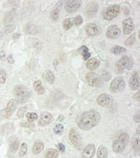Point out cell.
<instances>
[{
  "instance_id": "1",
  "label": "cell",
  "mask_w": 140,
  "mask_h": 158,
  "mask_svg": "<svg viewBox=\"0 0 140 158\" xmlns=\"http://www.w3.org/2000/svg\"><path fill=\"white\" fill-rule=\"evenodd\" d=\"M101 120V115L95 110L83 112L76 116V123L84 131H88L96 126Z\"/></svg>"
},
{
  "instance_id": "2",
  "label": "cell",
  "mask_w": 140,
  "mask_h": 158,
  "mask_svg": "<svg viewBox=\"0 0 140 158\" xmlns=\"http://www.w3.org/2000/svg\"><path fill=\"white\" fill-rule=\"evenodd\" d=\"M134 65V60L131 58L127 56H123L116 63V73H122L125 69L130 70Z\"/></svg>"
},
{
  "instance_id": "3",
  "label": "cell",
  "mask_w": 140,
  "mask_h": 158,
  "mask_svg": "<svg viewBox=\"0 0 140 158\" xmlns=\"http://www.w3.org/2000/svg\"><path fill=\"white\" fill-rule=\"evenodd\" d=\"M14 93L17 98V101L20 103L27 102L30 97L29 90L25 86H18L14 89Z\"/></svg>"
},
{
  "instance_id": "4",
  "label": "cell",
  "mask_w": 140,
  "mask_h": 158,
  "mask_svg": "<svg viewBox=\"0 0 140 158\" xmlns=\"http://www.w3.org/2000/svg\"><path fill=\"white\" fill-rule=\"evenodd\" d=\"M69 139L72 145L78 150H81L83 148V141L80 135L74 128H71L69 131Z\"/></svg>"
},
{
  "instance_id": "5",
  "label": "cell",
  "mask_w": 140,
  "mask_h": 158,
  "mask_svg": "<svg viewBox=\"0 0 140 158\" xmlns=\"http://www.w3.org/2000/svg\"><path fill=\"white\" fill-rule=\"evenodd\" d=\"M125 86L124 79L121 76L115 78L110 84V90L112 93L122 92L123 91Z\"/></svg>"
},
{
  "instance_id": "6",
  "label": "cell",
  "mask_w": 140,
  "mask_h": 158,
  "mask_svg": "<svg viewBox=\"0 0 140 158\" xmlns=\"http://www.w3.org/2000/svg\"><path fill=\"white\" fill-rule=\"evenodd\" d=\"M120 7L116 5H113L108 7L107 10L105 11L104 14H103V18L105 20H112V19H114L118 16V14L120 13Z\"/></svg>"
},
{
  "instance_id": "7",
  "label": "cell",
  "mask_w": 140,
  "mask_h": 158,
  "mask_svg": "<svg viewBox=\"0 0 140 158\" xmlns=\"http://www.w3.org/2000/svg\"><path fill=\"white\" fill-rule=\"evenodd\" d=\"M97 102L99 105L104 108L110 107L114 103V98L112 96L107 94H101L98 96Z\"/></svg>"
},
{
  "instance_id": "8",
  "label": "cell",
  "mask_w": 140,
  "mask_h": 158,
  "mask_svg": "<svg viewBox=\"0 0 140 158\" xmlns=\"http://www.w3.org/2000/svg\"><path fill=\"white\" fill-rule=\"evenodd\" d=\"M86 81L88 84L92 87L98 86L101 84V78L98 74L94 72H88L85 76Z\"/></svg>"
},
{
  "instance_id": "9",
  "label": "cell",
  "mask_w": 140,
  "mask_h": 158,
  "mask_svg": "<svg viewBox=\"0 0 140 158\" xmlns=\"http://www.w3.org/2000/svg\"><path fill=\"white\" fill-rule=\"evenodd\" d=\"M81 5V1H67L65 5V9L69 13L76 12Z\"/></svg>"
},
{
  "instance_id": "10",
  "label": "cell",
  "mask_w": 140,
  "mask_h": 158,
  "mask_svg": "<svg viewBox=\"0 0 140 158\" xmlns=\"http://www.w3.org/2000/svg\"><path fill=\"white\" fill-rule=\"evenodd\" d=\"M121 35L120 29L117 25H111L106 32V36L110 39H116Z\"/></svg>"
},
{
  "instance_id": "11",
  "label": "cell",
  "mask_w": 140,
  "mask_h": 158,
  "mask_svg": "<svg viewBox=\"0 0 140 158\" xmlns=\"http://www.w3.org/2000/svg\"><path fill=\"white\" fill-rule=\"evenodd\" d=\"M135 26L132 18H129L123 21V29L124 35L131 34L132 31L134 30Z\"/></svg>"
},
{
  "instance_id": "12",
  "label": "cell",
  "mask_w": 140,
  "mask_h": 158,
  "mask_svg": "<svg viewBox=\"0 0 140 158\" xmlns=\"http://www.w3.org/2000/svg\"><path fill=\"white\" fill-rule=\"evenodd\" d=\"M98 5L96 2H90L87 4L85 8V13L89 18L93 17L97 13Z\"/></svg>"
},
{
  "instance_id": "13",
  "label": "cell",
  "mask_w": 140,
  "mask_h": 158,
  "mask_svg": "<svg viewBox=\"0 0 140 158\" xmlns=\"http://www.w3.org/2000/svg\"><path fill=\"white\" fill-rule=\"evenodd\" d=\"M129 84L130 88L132 90H137L139 88V77L138 76V74L136 72L134 73L133 75H132V76L129 79Z\"/></svg>"
},
{
  "instance_id": "14",
  "label": "cell",
  "mask_w": 140,
  "mask_h": 158,
  "mask_svg": "<svg viewBox=\"0 0 140 158\" xmlns=\"http://www.w3.org/2000/svg\"><path fill=\"white\" fill-rule=\"evenodd\" d=\"M96 148L93 144L88 145L83 148L82 152V157L83 158H92L95 154Z\"/></svg>"
},
{
  "instance_id": "15",
  "label": "cell",
  "mask_w": 140,
  "mask_h": 158,
  "mask_svg": "<svg viewBox=\"0 0 140 158\" xmlns=\"http://www.w3.org/2000/svg\"><path fill=\"white\" fill-rule=\"evenodd\" d=\"M53 121V116L49 112H44L41 116L39 121V125L46 126L51 123Z\"/></svg>"
},
{
  "instance_id": "16",
  "label": "cell",
  "mask_w": 140,
  "mask_h": 158,
  "mask_svg": "<svg viewBox=\"0 0 140 158\" xmlns=\"http://www.w3.org/2000/svg\"><path fill=\"white\" fill-rule=\"evenodd\" d=\"M127 144L118 139L117 140H114L112 143V150L114 152H120L125 149Z\"/></svg>"
},
{
  "instance_id": "17",
  "label": "cell",
  "mask_w": 140,
  "mask_h": 158,
  "mask_svg": "<svg viewBox=\"0 0 140 158\" xmlns=\"http://www.w3.org/2000/svg\"><path fill=\"white\" fill-rule=\"evenodd\" d=\"M85 31L87 35L89 37H94V36L96 35L98 33L99 29L98 27L94 23H88V24L86 26Z\"/></svg>"
},
{
  "instance_id": "18",
  "label": "cell",
  "mask_w": 140,
  "mask_h": 158,
  "mask_svg": "<svg viewBox=\"0 0 140 158\" xmlns=\"http://www.w3.org/2000/svg\"><path fill=\"white\" fill-rule=\"evenodd\" d=\"M100 65V61L95 58L89 59L86 63L87 68L90 71L95 70L96 68Z\"/></svg>"
},
{
  "instance_id": "19",
  "label": "cell",
  "mask_w": 140,
  "mask_h": 158,
  "mask_svg": "<svg viewBox=\"0 0 140 158\" xmlns=\"http://www.w3.org/2000/svg\"><path fill=\"white\" fill-rule=\"evenodd\" d=\"M43 78L45 79V80L47 81L48 83L49 84H53L55 82V76L54 74L49 69L45 71V72L43 74Z\"/></svg>"
},
{
  "instance_id": "20",
  "label": "cell",
  "mask_w": 140,
  "mask_h": 158,
  "mask_svg": "<svg viewBox=\"0 0 140 158\" xmlns=\"http://www.w3.org/2000/svg\"><path fill=\"white\" fill-rule=\"evenodd\" d=\"M78 51L79 54H81L83 56L84 60H87L90 56V52H89L88 49L85 45H82L78 49Z\"/></svg>"
},
{
  "instance_id": "21",
  "label": "cell",
  "mask_w": 140,
  "mask_h": 158,
  "mask_svg": "<svg viewBox=\"0 0 140 158\" xmlns=\"http://www.w3.org/2000/svg\"><path fill=\"white\" fill-rule=\"evenodd\" d=\"M34 88L39 95L44 94L45 92V88L42 85V83L40 80H37L34 83Z\"/></svg>"
},
{
  "instance_id": "22",
  "label": "cell",
  "mask_w": 140,
  "mask_h": 158,
  "mask_svg": "<svg viewBox=\"0 0 140 158\" xmlns=\"http://www.w3.org/2000/svg\"><path fill=\"white\" fill-rule=\"evenodd\" d=\"M59 155V153L57 150L54 148H49L45 153V158H57Z\"/></svg>"
},
{
  "instance_id": "23",
  "label": "cell",
  "mask_w": 140,
  "mask_h": 158,
  "mask_svg": "<svg viewBox=\"0 0 140 158\" xmlns=\"http://www.w3.org/2000/svg\"><path fill=\"white\" fill-rule=\"evenodd\" d=\"M108 154V152L107 148L103 146L99 147L97 152V156L98 158H107Z\"/></svg>"
},
{
  "instance_id": "24",
  "label": "cell",
  "mask_w": 140,
  "mask_h": 158,
  "mask_svg": "<svg viewBox=\"0 0 140 158\" xmlns=\"http://www.w3.org/2000/svg\"><path fill=\"white\" fill-rule=\"evenodd\" d=\"M44 149V145L42 142H36L32 147V152L34 154H38Z\"/></svg>"
},
{
  "instance_id": "25",
  "label": "cell",
  "mask_w": 140,
  "mask_h": 158,
  "mask_svg": "<svg viewBox=\"0 0 140 158\" xmlns=\"http://www.w3.org/2000/svg\"><path fill=\"white\" fill-rule=\"evenodd\" d=\"M74 24V18H69L63 21V28L65 30H69L71 29L73 25Z\"/></svg>"
},
{
  "instance_id": "26",
  "label": "cell",
  "mask_w": 140,
  "mask_h": 158,
  "mask_svg": "<svg viewBox=\"0 0 140 158\" xmlns=\"http://www.w3.org/2000/svg\"><path fill=\"white\" fill-rule=\"evenodd\" d=\"M135 42H136V33H133L125 40L124 45L128 47H131L132 45H134Z\"/></svg>"
},
{
  "instance_id": "27",
  "label": "cell",
  "mask_w": 140,
  "mask_h": 158,
  "mask_svg": "<svg viewBox=\"0 0 140 158\" xmlns=\"http://www.w3.org/2000/svg\"><path fill=\"white\" fill-rule=\"evenodd\" d=\"M111 52H112V54H116V55H118L120 54L123 53V52H126V49L124 48V47H121V46H118V45H116V46H114L111 49Z\"/></svg>"
},
{
  "instance_id": "28",
  "label": "cell",
  "mask_w": 140,
  "mask_h": 158,
  "mask_svg": "<svg viewBox=\"0 0 140 158\" xmlns=\"http://www.w3.org/2000/svg\"><path fill=\"white\" fill-rule=\"evenodd\" d=\"M14 29V26L13 25H7L3 29L1 30V33H0V37H3L5 35H7L9 33H11Z\"/></svg>"
},
{
  "instance_id": "29",
  "label": "cell",
  "mask_w": 140,
  "mask_h": 158,
  "mask_svg": "<svg viewBox=\"0 0 140 158\" xmlns=\"http://www.w3.org/2000/svg\"><path fill=\"white\" fill-rule=\"evenodd\" d=\"M17 106H18V101L16 99H12L8 102L7 108L13 112L16 109Z\"/></svg>"
},
{
  "instance_id": "30",
  "label": "cell",
  "mask_w": 140,
  "mask_h": 158,
  "mask_svg": "<svg viewBox=\"0 0 140 158\" xmlns=\"http://www.w3.org/2000/svg\"><path fill=\"white\" fill-rule=\"evenodd\" d=\"M0 114H1V116L3 117V118H8V117H11V115L13 114V112L6 108H4L1 110Z\"/></svg>"
},
{
  "instance_id": "31",
  "label": "cell",
  "mask_w": 140,
  "mask_h": 158,
  "mask_svg": "<svg viewBox=\"0 0 140 158\" xmlns=\"http://www.w3.org/2000/svg\"><path fill=\"white\" fill-rule=\"evenodd\" d=\"M64 131V126L62 125L61 124H58L57 125L55 126L54 128V131L55 133H56L57 135H61L63 133Z\"/></svg>"
},
{
  "instance_id": "32",
  "label": "cell",
  "mask_w": 140,
  "mask_h": 158,
  "mask_svg": "<svg viewBox=\"0 0 140 158\" xmlns=\"http://www.w3.org/2000/svg\"><path fill=\"white\" fill-rule=\"evenodd\" d=\"M111 77H112V75H111L110 72H109V71H104L102 73V74H101V79H102L103 81L107 82V81L110 80Z\"/></svg>"
},
{
  "instance_id": "33",
  "label": "cell",
  "mask_w": 140,
  "mask_h": 158,
  "mask_svg": "<svg viewBox=\"0 0 140 158\" xmlns=\"http://www.w3.org/2000/svg\"><path fill=\"white\" fill-rule=\"evenodd\" d=\"M26 117L29 123H32L33 121L36 120L38 117V114L36 113H27L26 114Z\"/></svg>"
},
{
  "instance_id": "34",
  "label": "cell",
  "mask_w": 140,
  "mask_h": 158,
  "mask_svg": "<svg viewBox=\"0 0 140 158\" xmlns=\"http://www.w3.org/2000/svg\"><path fill=\"white\" fill-rule=\"evenodd\" d=\"M19 148V142L14 140L10 144V150L12 152H16Z\"/></svg>"
},
{
  "instance_id": "35",
  "label": "cell",
  "mask_w": 140,
  "mask_h": 158,
  "mask_svg": "<svg viewBox=\"0 0 140 158\" xmlns=\"http://www.w3.org/2000/svg\"><path fill=\"white\" fill-rule=\"evenodd\" d=\"M26 151H27V145H26V143H23L21 146L19 155L20 156H23L26 153Z\"/></svg>"
},
{
  "instance_id": "36",
  "label": "cell",
  "mask_w": 140,
  "mask_h": 158,
  "mask_svg": "<svg viewBox=\"0 0 140 158\" xmlns=\"http://www.w3.org/2000/svg\"><path fill=\"white\" fill-rule=\"evenodd\" d=\"M59 9L55 8L54 11L52 12L51 18L53 21H56L59 18Z\"/></svg>"
},
{
  "instance_id": "37",
  "label": "cell",
  "mask_w": 140,
  "mask_h": 158,
  "mask_svg": "<svg viewBox=\"0 0 140 158\" xmlns=\"http://www.w3.org/2000/svg\"><path fill=\"white\" fill-rule=\"evenodd\" d=\"M26 111V106H23L19 108L18 113H17V116H18V117H20V118H22L24 116V114Z\"/></svg>"
},
{
  "instance_id": "38",
  "label": "cell",
  "mask_w": 140,
  "mask_h": 158,
  "mask_svg": "<svg viewBox=\"0 0 140 158\" xmlns=\"http://www.w3.org/2000/svg\"><path fill=\"white\" fill-rule=\"evenodd\" d=\"M119 139L123 141L125 144H127L128 142H129V135H128V134L124 133L121 134V135H120Z\"/></svg>"
},
{
  "instance_id": "39",
  "label": "cell",
  "mask_w": 140,
  "mask_h": 158,
  "mask_svg": "<svg viewBox=\"0 0 140 158\" xmlns=\"http://www.w3.org/2000/svg\"><path fill=\"white\" fill-rule=\"evenodd\" d=\"M7 78L6 73L3 70H0V84H3L5 82Z\"/></svg>"
},
{
  "instance_id": "40",
  "label": "cell",
  "mask_w": 140,
  "mask_h": 158,
  "mask_svg": "<svg viewBox=\"0 0 140 158\" xmlns=\"http://www.w3.org/2000/svg\"><path fill=\"white\" fill-rule=\"evenodd\" d=\"M133 147L135 150L139 149V138H136L134 140Z\"/></svg>"
},
{
  "instance_id": "41",
  "label": "cell",
  "mask_w": 140,
  "mask_h": 158,
  "mask_svg": "<svg viewBox=\"0 0 140 158\" xmlns=\"http://www.w3.org/2000/svg\"><path fill=\"white\" fill-rule=\"evenodd\" d=\"M20 126H23V127H26V128H34V125L32 124H31V123H25V122H23V123H20Z\"/></svg>"
},
{
  "instance_id": "42",
  "label": "cell",
  "mask_w": 140,
  "mask_h": 158,
  "mask_svg": "<svg viewBox=\"0 0 140 158\" xmlns=\"http://www.w3.org/2000/svg\"><path fill=\"white\" fill-rule=\"evenodd\" d=\"M82 23V18L80 16H76V18H74V24L76 25H80Z\"/></svg>"
},
{
  "instance_id": "43",
  "label": "cell",
  "mask_w": 140,
  "mask_h": 158,
  "mask_svg": "<svg viewBox=\"0 0 140 158\" xmlns=\"http://www.w3.org/2000/svg\"><path fill=\"white\" fill-rule=\"evenodd\" d=\"M134 119L135 122H136V123H139L140 122V118H139V112H138V113L136 114V115H135L134 117Z\"/></svg>"
},
{
  "instance_id": "44",
  "label": "cell",
  "mask_w": 140,
  "mask_h": 158,
  "mask_svg": "<svg viewBox=\"0 0 140 158\" xmlns=\"http://www.w3.org/2000/svg\"><path fill=\"white\" fill-rule=\"evenodd\" d=\"M8 62L10 63L11 64H14V58L13 55L10 54L9 56H8Z\"/></svg>"
},
{
  "instance_id": "45",
  "label": "cell",
  "mask_w": 140,
  "mask_h": 158,
  "mask_svg": "<svg viewBox=\"0 0 140 158\" xmlns=\"http://www.w3.org/2000/svg\"><path fill=\"white\" fill-rule=\"evenodd\" d=\"M58 148H59V150H60V151L61 152H64L65 151V145L63 144V143H59V145H58Z\"/></svg>"
},
{
  "instance_id": "46",
  "label": "cell",
  "mask_w": 140,
  "mask_h": 158,
  "mask_svg": "<svg viewBox=\"0 0 140 158\" xmlns=\"http://www.w3.org/2000/svg\"><path fill=\"white\" fill-rule=\"evenodd\" d=\"M139 93H140L139 91H138L137 93H136V94L134 95V98L135 99H136L137 101H139V100H140V99H139Z\"/></svg>"
},
{
  "instance_id": "47",
  "label": "cell",
  "mask_w": 140,
  "mask_h": 158,
  "mask_svg": "<svg viewBox=\"0 0 140 158\" xmlns=\"http://www.w3.org/2000/svg\"><path fill=\"white\" fill-rule=\"evenodd\" d=\"M5 56L4 52H1V53H0V59H1V60H4L5 58Z\"/></svg>"
},
{
  "instance_id": "48",
  "label": "cell",
  "mask_w": 140,
  "mask_h": 158,
  "mask_svg": "<svg viewBox=\"0 0 140 158\" xmlns=\"http://www.w3.org/2000/svg\"><path fill=\"white\" fill-rule=\"evenodd\" d=\"M19 37H20V34H14L13 35V38L14 39H16V38H18Z\"/></svg>"
},
{
  "instance_id": "49",
  "label": "cell",
  "mask_w": 140,
  "mask_h": 158,
  "mask_svg": "<svg viewBox=\"0 0 140 158\" xmlns=\"http://www.w3.org/2000/svg\"><path fill=\"white\" fill-rule=\"evenodd\" d=\"M57 64H58V61H57V60H55L54 62V66L55 67L57 66Z\"/></svg>"
},
{
  "instance_id": "50",
  "label": "cell",
  "mask_w": 140,
  "mask_h": 158,
  "mask_svg": "<svg viewBox=\"0 0 140 158\" xmlns=\"http://www.w3.org/2000/svg\"><path fill=\"white\" fill-rule=\"evenodd\" d=\"M63 118V117L62 116H59V119H60V120H61V119H62Z\"/></svg>"
}]
</instances>
